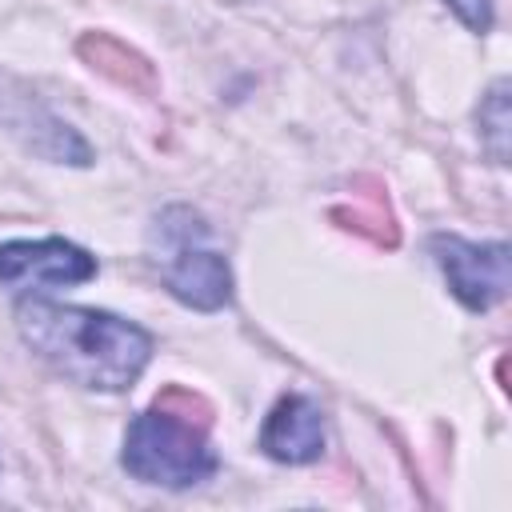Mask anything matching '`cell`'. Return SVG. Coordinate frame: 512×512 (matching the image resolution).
Returning <instances> with one entry per match:
<instances>
[{
  "label": "cell",
  "instance_id": "obj_5",
  "mask_svg": "<svg viewBox=\"0 0 512 512\" xmlns=\"http://www.w3.org/2000/svg\"><path fill=\"white\" fill-rule=\"evenodd\" d=\"M200 240V236H196ZM168 264H164V284L176 300L200 308V312H216L232 300V272L224 264V256L208 252V248H192V240L164 248Z\"/></svg>",
  "mask_w": 512,
  "mask_h": 512
},
{
  "label": "cell",
  "instance_id": "obj_2",
  "mask_svg": "<svg viewBox=\"0 0 512 512\" xmlns=\"http://www.w3.org/2000/svg\"><path fill=\"white\" fill-rule=\"evenodd\" d=\"M124 468L128 476L160 488H192L216 472V452L208 444V424L152 404L128 424L124 436Z\"/></svg>",
  "mask_w": 512,
  "mask_h": 512
},
{
  "label": "cell",
  "instance_id": "obj_6",
  "mask_svg": "<svg viewBox=\"0 0 512 512\" xmlns=\"http://www.w3.org/2000/svg\"><path fill=\"white\" fill-rule=\"evenodd\" d=\"M260 448L280 464H308L324 452V416L308 396H280L264 420Z\"/></svg>",
  "mask_w": 512,
  "mask_h": 512
},
{
  "label": "cell",
  "instance_id": "obj_4",
  "mask_svg": "<svg viewBox=\"0 0 512 512\" xmlns=\"http://www.w3.org/2000/svg\"><path fill=\"white\" fill-rule=\"evenodd\" d=\"M96 276V256L68 240H12L0 244V280L12 288H60Z\"/></svg>",
  "mask_w": 512,
  "mask_h": 512
},
{
  "label": "cell",
  "instance_id": "obj_7",
  "mask_svg": "<svg viewBox=\"0 0 512 512\" xmlns=\"http://www.w3.org/2000/svg\"><path fill=\"white\" fill-rule=\"evenodd\" d=\"M480 132L496 164L508 160V80H496L480 104Z\"/></svg>",
  "mask_w": 512,
  "mask_h": 512
},
{
  "label": "cell",
  "instance_id": "obj_8",
  "mask_svg": "<svg viewBox=\"0 0 512 512\" xmlns=\"http://www.w3.org/2000/svg\"><path fill=\"white\" fill-rule=\"evenodd\" d=\"M444 4H452V12L472 32H488V24H492V0H444Z\"/></svg>",
  "mask_w": 512,
  "mask_h": 512
},
{
  "label": "cell",
  "instance_id": "obj_3",
  "mask_svg": "<svg viewBox=\"0 0 512 512\" xmlns=\"http://www.w3.org/2000/svg\"><path fill=\"white\" fill-rule=\"evenodd\" d=\"M428 248L436 256L452 296L464 308L484 312L508 296V248L504 244H472V240L440 232V236H432Z\"/></svg>",
  "mask_w": 512,
  "mask_h": 512
},
{
  "label": "cell",
  "instance_id": "obj_1",
  "mask_svg": "<svg viewBox=\"0 0 512 512\" xmlns=\"http://www.w3.org/2000/svg\"><path fill=\"white\" fill-rule=\"evenodd\" d=\"M16 328L24 344L40 360H48L60 376L96 392L132 388L152 356V336L112 312H92L52 300H20Z\"/></svg>",
  "mask_w": 512,
  "mask_h": 512
}]
</instances>
